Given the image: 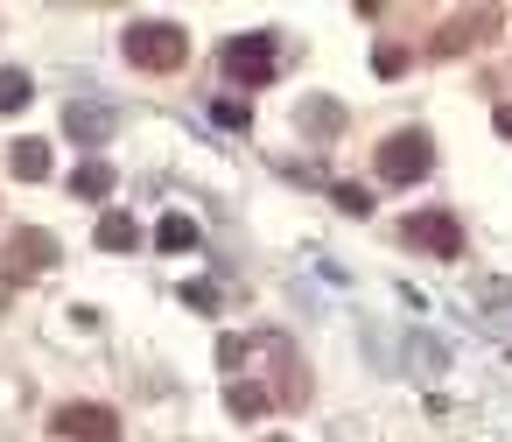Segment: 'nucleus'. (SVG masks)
Wrapping results in <instances>:
<instances>
[{"label": "nucleus", "mask_w": 512, "mask_h": 442, "mask_svg": "<svg viewBox=\"0 0 512 442\" xmlns=\"http://www.w3.org/2000/svg\"><path fill=\"white\" fill-rule=\"evenodd\" d=\"M64 127H71V134H85V141H99V134L113 127V113H106V106H71V113H64Z\"/></svg>", "instance_id": "obj_9"}, {"label": "nucleus", "mask_w": 512, "mask_h": 442, "mask_svg": "<svg viewBox=\"0 0 512 442\" xmlns=\"http://www.w3.org/2000/svg\"><path fill=\"white\" fill-rule=\"evenodd\" d=\"M120 50H127L141 71H176V64L190 57V36H183L176 22H134V29L120 36Z\"/></svg>", "instance_id": "obj_1"}, {"label": "nucleus", "mask_w": 512, "mask_h": 442, "mask_svg": "<svg viewBox=\"0 0 512 442\" xmlns=\"http://www.w3.org/2000/svg\"><path fill=\"white\" fill-rule=\"evenodd\" d=\"M8 253H15V267H50V260H57V239H50V232H22Z\"/></svg>", "instance_id": "obj_7"}, {"label": "nucleus", "mask_w": 512, "mask_h": 442, "mask_svg": "<svg viewBox=\"0 0 512 442\" xmlns=\"http://www.w3.org/2000/svg\"><path fill=\"white\" fill-rule=\"evenodd\" d=\"M155 246H162V253H183V246H197V225H190V218H176V211H169V218H162V225H155Z\"/></svg>", "instance_id": "obj_10"}, {"label": "nucleus", "mask_w": 512, "mask_h": 442, "mask_svg": "<svg viewBox=\"0 0 512 442\" xmlns=\"http://www.w3.org/2000/svg\"><path fill=\"white\" fill-rule=\"evenodd\" d=\"M337 204H344L351 218H365V211H372V197H365V190H337Z\"/></svg>", "instance_id": "obj_14"}, {"label": "nucleus", "mask_w": 512, "mask_h": 442, "mask_svg": "<svg viewBox=\"0 0 512 442\" xmlns=\"http://www.w3.org/2000/svg\"><path fill=\"white\" fill-rule=\"evenodd\" d=\"M428 162H435V155H428V134H393V141L379 148V176H386V183H421Z\"/></svg>", "instance_id": "obj_4"}, {"label": "nucleus", "mask_w": 512, "mask_h": 442, "mask_svg": "<svg viewBox=\"0 0 512 442\" xmlns=\"http://www.w3.org/2000/svg\"><path fill=\"white\" fill-rule=\"evenodd\" d=\"M57 435H71V442H120V414L99 407V400H71V407H57Z\"/></svg>", "instance_id": "obj_3"}, {"label": "nucleus", "mask_w": 512, "mask_h": 442, "mask_svg": "<svg viewBox=\"0 0 512 442\" xmlns=\"http://www.w3.org/2000/svg\"><path fill=\"white\" fill-rule=\"evenodd\" d=\"M71 190H78V197H106V190H113V169H106V162H85Z\"/></svg>", "instance_id": "obj_11"}, {"label": "nucleus", "mask_w": 512, "mask_h": 442, "mask_svg": "<svg viewBox=\"0 0 512 442\" xmlns=\"http://www.w3.org/2000/svg\"><path fill=\"white\" fill-rule=\"evenodd\" d=\"M15 176H22V183H43V176H50V148H43V141H15Z\"/></svg>", "instance_id": "obj_8"}, {"label": "nucleus", "mask_w": 512, "mask_h": 442, "mask_svg": "<svg viewBox=\"0 0 512 442\" xmlns=\"http://www.w3.org/2000/svg\"><path fill=\"white\" fill-rule=\"evenodd\" d=\"M29 106V71H0V113Z\"/></svg>", "instance_id": "obj_12"}, {"label": "nucleus", "mask_w": 512, "mask_h": 442, "mask_svg": "<svg viewBox=\"0 0 512 442\" xmlns=\"http://www.w3.org/2000/svg\"><path fill=\"white\" fill-rule=\"evenodd\" d=\"M274 71H281V43H274L267 29H253V36H232V43H225V78H232V85H246V92H253V85H267Z\"/></svg>", "instance_id": "obj_2"}, {"label": "nucleus", "mask_w": 512, "mask_h": 442, "mask_svg": "<svg viewBox=\"0 0 512 442\" xmlns=\"http://www.w3.org/2000/svg\"><path fill=\"white\" fill-rule=\"evenodd\" d=\"M134 239H141V225H134L127 211H106V218H99V246H106V253H127Z\"/></svg>", "instance_id": "obj_6"}, {"label": "nucleus", "mask_w": 512, "mask_h": 442, "mask_svg": "<svg viewBox=\"0 0 512 442\" xmlns=\"http://www.w3.org/2000/svg\"><path fill=\"white\" fill-rule=\"evenodd\" d=\"M260 407H267L260 386H232V414H260Z\"/></svg>", "instance_id": "obj_13"}, {"label": "nucleus", "mask_w": 512, "mask_h": 442, "mask_svg": "<svg viewBox=\"0 0 512 442\" xmlns=\"http://www.w3.org/2000/svg\"><path fill=\"white\" fill-rule=\"evenodd\" d=\"M407 239H414V246L449 253V260L463 253V232H456V218H449V211H421V218H407Z\"/></svg>", "instance_id": "obj_5"}]
</instances>
